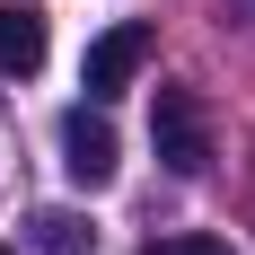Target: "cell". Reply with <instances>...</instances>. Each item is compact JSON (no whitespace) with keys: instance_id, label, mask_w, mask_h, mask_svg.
<instances>
[{"instance_id":"obj_1","label":"cell","mask_w":255,"mask_h":255,"mask_svg":"<svg viewBox=\"0 0 255 255\" xmlns=\"http://www.w3.org/2000/svg\"><path fill=\"white\" fill-rule=\"evenodd\" d=\"M150 150H158L167 176H203L211 167V115H203L194 88H158L150 97Z\"/></svg>"},{"instance_id":"obj_2","label":"cell","mask_w":255,"mask_h":255,"mask_svg":"<svg viewBox=\"0 0 255 255\" xmlns=\"http://www.w3.org/2000/svg\"><path fill=\"white\" fill-rule=\"evenodd\" d=\"M141 62H150V26H141V18H124V26H106L97 44L79 53V88H88V106H106V97H124L132 79H141Z\"/></svg>"},{"instance_id":"obj_3","label":"cell","mask_w":255,"mask_h":255,"mask_svg":"<svg viewBox=\"0 0 255 255\" xmlns=\"http://www.w3.org/2000/svg\"><path fill=\"white\" fill-rule=\"evenodd\" d=\"M115 167H124L115 124H106V115H88V106H71V115H62V176L97 194V185H115Z\"/></svg>"},{"instance_id":"obj_4","label":"cell","mask_w":255,"mask_h":255,"mask_svg":"<svg viewBox=\"0 0 255 255\" xmlns=\"http://www.w3.org/2000/svg\"><path fill=\"white\" fill-rule=\"evenodd\" d=\"M0 71L9 79L44 71V9H0Z\"/></svg>"},{"instance_id":"obj_5","label":"cell","mask_w":255,"mask_h":255,"mask_svg":"<svg viewBox=\"0 0 255 255\" xmlns=\"http://www.w3.org/2000/svg\"><path fill=\"white\" fill-rule=\"evenodd\" d=\"M35 255H88L97 247V229L88 220H71V211H35V238H26Z\"/></svg>"},{"instance_id":"obj_6","label":"cell","mask_w":255,"mask_h":255,"mask_svg":"<svg viewBox=\"0 0 255 255\" xmlns=\"http://www.w3.org/2000/svg\"><path fill=\"white\" fill-rule=\"evenodd\" d=\"M141 255H229L220 238H203V229H185V238H150Z\"/></svg>"},{"instance_id":"obj_7","label":"cell","mask_w":255,"mask_h":255,"mask_svg":"<svg viewBox=\"0 0 255 255\" xmlns=\"http://www.w3.org/2000/svg\"><path fill=\"white\" fill-rule=\"evenodd\" d=\"M0 255H9V247H0Z\"/></svg>"}]
</instances>
